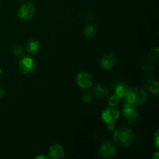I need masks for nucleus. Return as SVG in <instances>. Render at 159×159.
<instances>
[{"mask_svg":"<svg viewBox=\"0 0 159 159\" xmlns=\"http://www.w3.org/2000/svg\"><path fill=\"white\" fill-rule=\"evenodd\" d=\"M113 140L118 145L127 148L132 144L134 140V134L130 129L122 127L116 129L113 134Z\"/></svg>","mask_w":159,"mask_h":159,"instance_id":"f257e3e1","label":"nucleus"},{"mask_svg":"<svg viewBox=\"0 0 159 159\" xmlns=\"http://www.w3.org/2000/svg\"><path fill=\"white\" fill-rule=\"evenodd\" d=\"M126 102L134 107H138L144 103L147 99V93L144 89L138 87L129 88L127 96H125Z\"/></svg>","mask_w":159,"mask_h":159,"instance_id":"f03ea898","label":"nucleus"},{"mask_svg":"<svg viewBox=\"0 0 159 159\" xmlns=\"http://www.w3.org/2000/svg\"><path fill=\"white\" fill-rule=\"evenodd\" d=\"M123 118L130 125H135L140 120V115L136 107L125 102L122 110Z\"/></svg>","mask_w":159,"mask_h":159,"instance_id":"7ed1b4c3","label":"nucleus"},{"mask_svg":"<svg viewBox=\"0 0 159 159\" xmlns=\"http://www.w3.org/2000/svg\"><path fill=\"white\" fill-rule=\"evenodd\" d=\"M36 7L35 5L32 2L25 3L22 5L18 10V16L22 20H29L34 17L36 13Z\"/></svg>","mask_w":159,"mask_h":159,"instance_id":"20e7f679","label":"nucleus"},{"mask_svg":"<svg viewBox=\"0 0 159 159\" xmlns=\"http://www.w3.org/2000/svg\"><path fill=\"white\" fill-rule=\"evenodd\" d=\"M19 69L23 75L31 74L36 69L35 61L31 57H23L19 63Z\"/></svg>","mask_w":159,"mask_h":159,"instance_id":"39448f33","label":"nucleus"},{"mask_svg":"<svg viewBox=\"0 0 159 159\" xmlns=\"http://www.w3.org/2000/svg\"><path fill=\"white\" fill-rule=\"evenodd\" d=\"M120 116V111L115 107H107L102 113V118L107 124L116 123Z\"/></svg>","mask_w":159,"mask_h":159,"instance_id":"423d86ee","label":"nucleus"},{"mask_svg":"<svg viewBox=\"0 0 159 159\" xmlns=\"http://www.w3.org/2000/svg\"><path fill=\"white\" fill-rule=\"evenodd\" d=\"M76 83L81 89H88L91 88L92 85H93V76L88 72H85V71L80 72L77 75V77H76Z\"/></svg>","mask_w":159,"mask_h":159,"instance_id":"0eeeda50","label":"nucleus"},{"mask_svg":"<svg viewBox=\"0 0 159 159\" xmlns=\"http://www.w3.org/2000/svg\"><path fill=\"white\" fill-rule=\"evenodd\" d=\"M99 153H100L101 156L104 158H113L116 154V148L113 142L105 141L101 145Z\"/></svg>","mask_w":159,"mask_h":159,"instance_id":"6e6552de","label":"nucleus"},{"mask_svg":"<svg viewBox=\"0 0 159 159\" xmlns=\"http://www.w3.org/2000/svg\"><path fill=\"white\" fill-rule=\"evenodd\" d=\"M116 64V57L113 53H106L100 59V66L105 70H110Z\"/></svg>","mask_w":159,"mask_h":159,"instance_id":"1a4fd4ad","label":"nucleus"},{"mask_svg":"<svg viewBox=\"0 0 159 159\" xmlns=\"http://www.w3.org/2000/svg\"><path fill=\"white\" fill-rule=\"evenodd\" d=\"M49 157L54 159L63 158L65 156V148L60 144H54L49 148L48 150Z\"/></svg>","mask_w":159,"mask_h":159,"instance_id":"9d476101","label":"nucleus"},{"mask_svg":"<svg viewBox=\"0 0 159 159\" xmlns=\"http://www.w3.org/2000/svg\"><path fill=\"white\" fill-rule=\"evenodd\" d=\"M144 85L146 89L148 90L151 93L154 95H157L159 90L158 82L154 78H146L144 81Z\"/></svg>","mask_w":159,"mask_h":159,"instance_id":"9b49d317","label":"nucleus"},{"mask_svg":"<svg viewBox=\"0 0 159 159\" xmlns=\"http://www.w3.org/2000/svg\"><path fill=\"white\" fill-rule=\"evenodd\" d=\"M114 93L116 96H117L120 99L125 98L127 93L129 90L128 85L123 82H116L113 86Z\"/></svg>","mask_w":159,"mask_h":159,"instance_id":"f8f14e48","label":"nucleus"},{"mask_svg":"<svg viewBox=\"0 0 159 159\" xmlns=\"http://www.w3.org/2000/svg\"><path fill=\"white\" fill-rule=\"evenodd\" d=\"M94 96L99 99H102L108 96L109 89L107 85L103 83H98L95 85L93 89Z\"/></svg>","mask_w":159,"mask_h":159,"instance_id":"ddd939ff","label":"nucleus"},{"mask_svg":"<svg viewBox=\"0 0 159 159\" xmlns=\"http://www.w3.org/2000/svg\"><path fill=\"white\" fill-rule=\"evenodd\" d=\"M40 42L36 40H30L26 44V51L30 54H35L40 50Z\"/></svg>","mask_w":159,"mask_h":159,"instance_id":"4468645a","label":"nucleus"},{"mask_svg":"<svg viewBox=\"0 0 159 159\" xmlns=\"http://www.w3.org/2000/svg\"><path fill=\"white\" fill-rule=\"evenodd\" d=\"M96 32H97V29L93 25H88L83 29V35L89 39L94 37Z\"/></svg>","mask_w":159,"mask_h":159,"instance_id":"2eb2a0df","label":"nucleus"},{"mask_svg":"<svg viewBox=\"0 0 159 159\" xmlns=\"http://www.w3.org/2000/svg\"><path fill=\"white\" fill-rule=\"evenodd\" d=\"M148 59L151 63H157L159 60V49L158 48H155L151 50L148 55Z\"/></svg>","mask_w":159,"mask_h":159,"instance_id":"dca6fc26","label":"nucleus"},{"mask_svg":"<svg viewBox=\"0 0 159 159\" xmlns=\"http://www.w3.org/2000/svg\"><path fill=\"white\" fill-rule=\"evenodd\" d=\"M12 54L16 58H20V57H23L24 51L20 45L15 44L12 48Z\"/></svg>","mask_w":159,"mask_h":159,"instance_id":"f3484780","label":"nucleus"},{"mask_svg":"<svg viewBox=\"0 0 159 159\" xmlns=\"http://www.w3.org/2000/svg\"><path fill=\"white\" fill-rule=\"evenodd\" d=\"M120 99L117 96H116V95L110 96L108 99V103L110 107H116V106H117L120 102Z\"/></svg>","mask_w":159,"mask_h":159,"instance_id":"a211bd4d","label":"nucleus"},{"mask_svg":"<svg viewBox=\"0 0 159 159\" xmlns=\"http://www.w3.org/2000/svg\"><path fill=\"white\" fill-rule=\"evenodd\" d=\"M82 101H83V102H85V103H86V104L89 103V102L92 101L91 95H90L89 93H84V94L82 95Z\"/></svg>","mask_w":159,"mask_h":159,"instance_id":"6ab92c4d","label":"nucleus"},{"mask_svg":"<svg viewBox=\"0 0 159 159\" xmlns=\"http://www.w3.org/2000/svg\"><path fill=\"white\" fill-rule=\"evenodd\" d=\"M143 69H144V71L145 73H148V74H152L153 72L154 69L152 67V65L150 64H144V66H143Z\"/></svg>","mask_w":159,"mask_h":159,"instance_id":"aec40b11","label":"nucleus"},{"mask_svg":"<svg viewBox=\"0 0 159 159\" xmlns=\"http://www.w3.org/2000/svg\"><path fill=\"white\" fill-rule=\"evenodd\" d=\"M154 140H155V147L158 148V130H157L155 134V137H154Z\"/></svg>","mask_w":159,"mask_h":159,"instance_id":"412c9836","label":"nucleus"},{"mask_svg":"<svg viewBox=\"0 0 159 159\" xmlns=\"http://www.w3.org/2000/svg\"><path fill=\"white\" fill-rule=\"evenodd\" d=\"M107 124V129L110 130H113L115 129V123H110Z\"/></svg>","mask_w":159,"mask_h":159,"instance_id":"4be33fe9","label":"nucleus"},{"mask_svg":"<svg viewBox=\"0 0 159 159\" xmlns=\"http://www.w3.org/2000/svg\"><path fill=\"white\" fill-rule=\"evenodd\" d=\"M4 96H5L4 89H3L0 86V99H2V98Z\"/></svg>","mask_w":159,"mask_h":159,"instance_id":"5701e85b","label":"nucleus"},{"mask_svg":"<svg viewBox=\"0 0 159 159\" xmlns=\"http://www.w3.org/2000/svg\"><path fill=\"white\" fill-rule=\"evenodd\" d=\"M35 158H37V159H40V158H43V159H47V158H48V157H46V156H43V155H39V156H37V157H36Z\"/></svg>","mask_w":159,"mask_h":159,"instance_id":"b1692460","label":"nucleus"},{"mask_svg":"<svg viewBox=\"0 0 159 159\" xmlns=\"http://www.w3.org/2000/svg\"><path fill=\"white\" fill-rule=\"evenodd\" d=\"M159 158V155H158V152H156V153L155 154V155L153 156V158L154 159H158Z\"/></svg>","mask_w":159,"mask_h":159,"instance_id":"393cba45","label":"nucleus"},{"mask_svg":"<svg viewBox=\"0 0 159 159\" xmlns=\"http://www.w3.org/2000/svg\"><path fill=\"white\" fill-rule=\"evenodd\" d=\"M1 75H2V71H1V68H0V77H1Z\"/></svg>","mask_w":159,"mask_h":159,"instance_id":"a878e982","label":"nucleus"},{"mask_svg":"<svg viewBox=\"0 0 159 159\" xmlns=\"http://www.w3.org/2000/svg\"><path fill=\"white\" fill-rule=\"evenodd\" d=\"M21 1H23V0H21Z\"/></svg>","mask_w":159,"mask_h":159,"instance_id":"bb28decb","label":"nucleus"}]
</instances>
